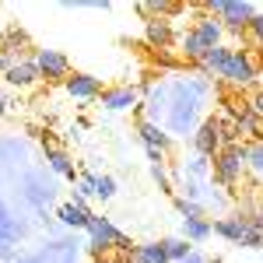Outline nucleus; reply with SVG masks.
Here are the masks:
<instances>
[{"instance_id":"obj_1","label":"nucleus","mask_w":263,"mask_h":263,"mask_svg":"<svg viewBox=\"0 0 263 263\" xmlns=\"http://www.w3.org/2000/svg\"><path fill=\"white\" fill-rule=\"evenodd\" d=\"M218 74H221L224 81H232V84H242V88H246V84H256V78H260L256 53H253V49H232Z\"/></svg>"},{"instance_id":"obj_2","label":"nucleus","mask_w":263,"mask_h":263,"mask_svg":"<svg viewBox=\"0 0 263 263\" xmlns=\"http://www.w3.org/2000/svg\"><path fill=\"white\" fill-rule=\"evenodd\" d=\"M242 168H246V144H232V147H221V151L214 155V176H218V182H224V186L239 182Z\"/></svg>"},{"instance_id":"obj_3","label":"nucleus","mask_w":263,"mask_h":263,"mask_svg":"<svg viewBox=\"0 0 263 263\" xmlns=\"http://www.w3.org/2000/svg\"><path fill=\"white\" fill-rule=\"evenodd\" d=\"M211 11H214V18L224 25H232V28H246L253 18H260V7L256 4H228V0H218V4H211Z\"/></svg>"},{"instance_id":"obj_4","label":"nucleus","mask_w":263,"mask_h":263,"mask_svg":"<svg viewBox=\"0 0 263 263\" xmlns=\"http://www.w3.org/2000/svg\"><path fill=\"white\" fill-rule=\"evenodd\" d=\"M32 63H35L39 78H46V81H60V78L67 81L70 78V60L63 53H57V49H35Z\"/></svg>"},{"instance_id":"obj_5","label":"nucleus","mask_w":263,"mask_h":263,"mask_svg":"<svg viewBox=\"0 0 263 263\" xmlns=\"http://www.w3.org/2000/svg\"><path fill=\"white\" fill-rule=\"evenodd\" d=\"M67 95L78 102H91L102 95V81L95 74H70L67 78Z\"/></svg>"},{"instance_id":"obj_6","label":"nucleus","mask_w":263,"mask_h":263,"mask_svg":"<svg viewBox=\"0 0 263 263\" xmlns=\"http://www.w3.org/2000/svg\"><path fill=\"white\" fill-rule=\"evenodd\" d=\"M193 144H197V151H200L203 158L221 151V123H218V116L203 120V126L197 130V141H193Z\"/></svg>"},{"instance_id":"obj_7","label":"nucleus","mask_w":263,"mask_h":263,"mask_svg":"<svg viewBox=\"0 0 263 263\" xmlns=\"http://www.w3.org/2000/svg\"><path fill=\"white\" fill-rule=\"evenodd\" d=\"M102 105H105V109H137V91H134V88H109V91H105V88H102Z\"/></svg>"},{"instance_id":"obj_8","label":"nucleus","mask_w":263,"mask_h":263,"mask_svg":"<svg viewBox=\"0 0 263 263\" xmlns=\"http://www.w3.org/2000/svg\"><path fill=\"white\" fill-rule=\"evenodd\" d=\"M4 78H7V84H14V88H28V84L39 81V70H35V63H32V60H18Z\"/></svg>"},{"instance_id":"obj_9","label":"nucleus","mask_w":263,"mask_h":263,"mask_svg":"<svg viewBox=\"0 0 263 263\" xmlns=\"http://www.w3.org/2000/svg\"><path fill=\"white\" fill-rule=\"evenodd\" d=\"M221 32H224V28H221V21H218V18H200V21H197V28H193V35H197L207 49H211V46H221Z\"/></svg>"},{"instance_id":"obj_10","label":"nucleus","mask_w":263,"mask_h":263,"mask_svg":"<svg viewBox=\"0 0 263 263\" xmlns=\"http://www.w3.org/2000/svg\"><path fill=\"white\" fill-rule=\"evenodd\" d=\"M130 263H168V256H165L162 242H155V246H134V249H130Z\"/></svg>"},{"instance_id":"obj_11","label":"nucleus","mask_w":263,"mask_h":263,"mask_svg":"<svg viewBox=\"0 0 263 263\" xmlns=\"http://www.w3.org/2000/svg\"><path fill=\"white\" fill-rule=\"evenodd\" d=\"M147 42L158 46V49H165V46L172 42V28H168V21H162V18L147 21Z\"/></svg>"},{"instance_id":"obj_12","label":"nucleus","mask_w":263,"mask_h":263,"mask_svg":"<svg viewBox=\"0 0 263 263\" xmlns=\"http://www.w3.org/2000/svg\"><path fill=\"white\" fill-rule=\"evenodd\" d=\"M88 214H91V211L81 207V203H74V200L60 207V221L63 224H74V228H84V224H88Z\"/></svg>"},{"instance_id":"obj_13","label":"nucleus","mask_w":263,"mask_h":263,"mask_svg":"<svg viewBox=\"0 0 263 263\" xmlns=\"http://www.w3.org/2000/svg\"><path fill=\"white\" fill-rule=\"evenodd\" d=\"M46 155H49V165H53V172H60L67 179L74 182V165H70V155L60 151V147H46Z\"/></svg>"},{"instance_id":"obj_14","label":"nucleus","mask_w":263,"mask_h":263,"mask_svg":"<svg viewBox=\"0 0 263 263\" xmlns=\"http://www.w3.org/2000/svg\"><path fill=\"white\" fill-rule=\"evenodd\" d=\"M182 232H186V242H200L211 235V221L203 218H182Z\"/></svg>"},{"instance_id":"obj_15","label":"nucleus","mask_w":263,"mask_h":263,"mask_svg":"<svg viewBox=\"0 0 263 263\" xmlns=\"http://www.w3.org/2000/svg\"><path fill=\"white\" fill-rule=\"evenodd\" d=\"M228 53H232L228 46H211V49L200 57V67H203V70H214V74H218V70H221V63L228 60Z\"/></svg>"},{"instance_id":"obj_16","label":"nucleus","mask_w":263,"mask_h":263,"mask_svg":"<svg viewBox=\"0 0 263 263\" xmlns=\"http://www.w3.org/2000/svg\"><path fill=\"white\" fill-rule=\"evenodd\" d=\"M162 249H165V256H168V263H172V260H182V256H190V242H186V239H165Z\"/></svg>"},{"instance_id":"obj_17","label":"nucleus","mask_w":263,"mask_h":263,"mask_svg":"<svg viewBox=\"0 0 263 263\" xmlns=\"http://www.w3.org/2000/svg\"><path fill=\"white\" fill-rule=\"evenodd\" d=\"M88 197H95V176H78V193H74V203H81L84 207V200Z\"/></svg>"},{"instance_id":"obj_18","label":"nucleus","mask_w":263,"mask_h":263,"mask_svg":"<svg viewBox=\"0 0 263 263\" xmlns=\"http://www.w3.org/2000/svg\"><path fill=\"white\" fill-rule=\"evenodd\" d=\"M112 193H116V179H112V176H95V197L109 200Z\"/></svg>"},{"instance_id":"obj_19","label":"nucleus","mask_w":263,"mask_h":263,"mask_svg":"<svg viewBox=\"0 0 263 263\" xmlns=\"http://www.w3.org/2000/svg\"><path fill=\"white\" fill-rule=\"evenodd\" d=\"M246 165H249L253 172H260V168H263V151H260V144H249V147H246Z\"/></svg>"},{"instance_id":"obj_20","label":"nucleus","mask_w":263,"mask_h":263,"mask_svg":"<svg viewBox=\"0 0 263 263\" xmlns=\"http://www.w3.org/2000/svg\"><path fill=\"white\" fill-rule=\"evenodd\" d=\"M179 207H182V214H186V218H200V207H197V203H186V200H182Z\"/></svg>"},{"instance_id":"obj_21","label":"nucleus","mask_w":263,"mask_h":263,"mask_svg":"<svg viewBox=\"0 0 263 263\" xmlns=\"http://www.w3.org/2000/svg\"><path fill=\"white\" fill-rule=\"evenodd\" d=\"M4 112H7V99H0V116H4Z\"/></svg>"},{"instance_id":"obj_22","label":"nucleus","mask_w":263,"mask_h":263,"mask_svg":"<svg viewBox=\"0 0 263 263\" xmlns=\"http://www.w3.org/2000/svg\"><path fill=\"white\" fill-rule=\"evenodd\" d=\"M102 263H116V260H102Z\"/></svg>"}]
</instances>
